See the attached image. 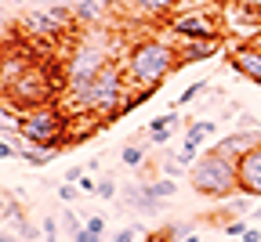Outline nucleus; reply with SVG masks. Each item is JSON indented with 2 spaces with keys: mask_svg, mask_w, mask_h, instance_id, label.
<instances>
[{
  "mask_svg": "<svg viewBox=\"0 0 261 242\" xmlns=\"http://www.w3.org/2000/svg\"><path fill=\"white\" fill-rule=\"evenodd\" d=\"M243 242H261V231H257V228H247V231H243Z\"/></svg>",
  "mask_w": 261,
  "mask_h": 242,
  "instance_id": "obj_35",
  "label": "nucleus"
},
{
  "mask_svg": "<svg viewBox=\"0 0 261 242\" xmlns=\"http://www.w3.org/2000/svg\"><path fill=\"white\" fill-rule=\"evenodd\" d=\"M145 188H149V195H152V199H160V202H167V199H174V195H178V181H171V177L145 181Z\"/></svg>",
  "mask_w": 261,
  "mask_h": 242,
  "instance_id": "obj_17",
  "label": "nucleus"
},
{
  "mask_svg": "<svg viewBox=\"0 0 261 242\" xmlns=\"http://www.w3.org/2000/svg\"><path fill=\"white\" fill-rule=\"evenodd\" d=\"M228 65H232V73H240L243 80L261 87V51L250 40H243V44H236L232 51H228Z\"/></svg>",
  "mask_w": 261,
  "mask_h": 242,
  "instance_id": "obj_11",
  "label": "nucleus"
},
{
  "mask_svg": "<svg viewBox=\"0 0 261 242\" xmlns=\"http://www.w3.org/2000/svg\"><path fill=\"white\" fill-rule=\"evenodd\" d=\"M221 51V40H181L178 47V62L181 65H192V62H207Z\"/></svg>",
  "mask_w": 261,
  "mask_h": 242,
  "instance_id": "obj_13",
  "label": "nucleus"
},
{
  "mask_svg": "<svg viewBox=\"0 0 261 242\" xmlns=\"http://www.w3.org/2000/svg\"><path fill=\"white\" fill-rule=\"evenodd\" d=\"M58 87H62V80L51 76V65H33L25 76H18L8 90H0V94L8 98L11 109L29 112V109H37V105H51V98H55Z\"/></svg>",
  "mask_w": 261,
  "mask_h": 242,
  "instance_id": "obj_6",
  "label": "nucleus"
},
{
  "mask_svg": "<svg viewBox=\"0 0 261 242\" xmlns=\"http://www.w3.org/2000/svg\"><path fill=\"white\" fill-rule=\"evenodd\" d=\"M62 228L69 231V238H73V235H76V231L84 228V221L76 217V210H69V206H65V210H62Z\"/></svg>",
  "mask_w": 261,
  "mask_h": 242,
  "instance_id": "obj_24",
  "label": "nucleus"
},
{
  "mask_svg": "<svg viewBox=\"0 0 261 242\" xmlns=\"http://www.w3.org/2000/svg\"><path fill=\"white\" fill-rule=\"evenodd\" d=\"M73 15H76V25H94V22H102L106 18V4L102 0H76L73 4Z\"/></svg>",
  "mask_w": 261,
  "mask_h": 242,
  "instance_id": "obj_15",
  "label": "nucleus"
},
{
  "mask_svg": "<svg viewBox=\"0 0 261 242\" xmlns=\"http://www.w3.org/2000/svg\"><path fill=\"white\" fill-rule=\"evenodd\" d=\"M8 159H22V145H18V141H4V137H0V163H8Z\"/></svg>",
  "mask_w": 261,
  "mask_h": 242,
  "instance_id": "obj_25",
  "label": "nucleus"
},
{
  "mask_svg": "<svg viewBox=\"0 0 261 242\" xmlns=\"http://www.w3.org/2000/svg\"><path fill=\"white\" fill-rule=\"evenodd\" d=\"M250 44H254V47H257V51H261V33H257V37H254V40H250Z\"/></svg>",
  "mask_w": 261,
  "mask_h": 242,
  "instance_id": "obj_39",
  "label": "nucleus"
},
{
  "mask_svg": "<svg viewBox=\"0 0 261 242\" xmlns=\"http://www.w3.org/2000/svg\"><path fill=\"white\" fill-rule=\"evenodd\" d=\"M178 4L181 0H130V11L142 18H167L171 11H181Z\"/></svg>",
  "mask_w": 261,
  "mask_h": 242,
  "instance_id": "obj_14",
  "label": "nucleus"
},
{
  "mask_svg": "<svg viewBox=\"0 0 261 242\" xmlns=\"http://www.w3.org/2000/svg\"><path fill=\"white\" fill-rule=\"evenodd\" d=\"M254 221H261V202H257V206H254V210L247 214V224H254Z\"/></svg>",
  "mask_w": 261,
  "mask_h": 242,
  "instance_id": "obj_36",
  "label": "nucleus"
},
{
  "mask_svg": "<svg viewBox=\"0 0 261 242\" xmlns=\"http://www.w3.org/2000/svg\"><path fill=\"white\" fill-rule=\"evenodd\" d=\"M80 192H84V188H80V185H69V181H62V185H58V199H62L65 206L76 202V199H80Z\"/></svg>",
  "mask_w": 261,
  "mask_h": 242,
  "instance_id": "obj_26",
  "label": "nucleus"
},
{
  "mask_svg": "<svg viewBox=\"0 0 261 242\" xmlns=\"http://www.w3.org/2000/svg\"><path fill=\"white\" fill-rule=\"evenodd\" d=\"M207 87H211L207 80H196V83H189V87H185V90H181V94L174 98V105H171V109H185V105H192V101L200 98V94H203Z\"/></svg>",
  "mask_w": 261,
  "mask_h": 242,
  "instance_id": "obj_19",
  "label": "nucleus"
},
{
  "mask_svg": "<svg viewBox=\"0 0 261 242\" xmlns=\"http://www.w3.org/2000/svg\"><path fill=\"white\" fill-rule=\"evenodd\" d=\"M221 15L228 25H236V33L243 29V40H254L261 33V4H254V0H228Z\"/></svg>",
  "mask_w": 261,
  "mask_h": 242,
  "instance_id": "obj_9",
  "label": "nucleus"
},
{
  "mask_svg": "<svg viewBox=\"0 0 261 242\" xmlns=\"http://www.w3.org/2000/svg\"><path fill=\"white\" fill-rule=\"evenodd\" d=\"M254 145H261V130H232V134L218 137L211 152H218V156H225V159L240 163V159H243Z\"/></svg>",
  "mask_w": 261,
  "mask_h": 242,
  "instance_id": "obj_10",
  "label": "nucleus"
},
{
  "mask_svg": "<svg viewBox=\"0 0 261 242\" xmlns=\"http://www.w3.org/2000/svg\"><path fill=\"white\" fill-rule=\"evenodd\" d=\"M113 62V54H109V44H106V37H84V40H76L73 44V51H69V58H65V87L69 90H76V87H87L102 69Z\"/></svg>",
  "mask_w": 261,
  "mask_h": 242,
  "instance_id": "obj_5",
  "label": "nucleus"
},
{
  "mask_svg": "<svg viewBox=\"0 0 261 242\" xmlns=\"http://www.w3.org/2000/svg\"><path fill=\"white\" fill-rule=\"evenodd\" d=\"M120 65H123V76H127L130 90H156L174 69H181L178 47L167 44V40H156V37L138 40L135 47L127 51V58Z\"/></svg>",
  "mask_w": 261,
  "mask_h": 242,
  "instance_id": "obj_1",
  "label": "nucleus"
},
{
  "mask_svg": "<svg viewBox=\"0 0 261 242\" xmlns=\"http://www.w3.org/2000/svg\"><path fill=\"white\" fill-rule=\"evenodd\" d=\"M18 25L29 33L33 40H58L62 33H69V29L76 25V15H73L69 4L55 0V4H47V8H29V11L18 18Z\"/></svg>",
  "mask_w": 261,
  "mask_h": 242,
  "instance_id": "obj_7",
  "label": "nucleus"
},
{
  "mask_svg": "<svg viewBox=\"0 0 261 242\" xmlns=\"http://www.w3.org/2000/svg\"><path fill=\"white\" fill-rule=\"evenodd\" d=\"M221 214H225V217H243V214H250V195L236 192V199H228V206H225Z\"/></svg>",
  "mask_w": 261,
  "mask_h": 242,
  "instance_id": "obj_21",
  "label": "nucleus"
},
{
  "mask_svg": "<svg viewBox=\"0 0 261 242\" xmlns=\"http://www.w3.org/2000/svg\"><path fill=\"white\" fill-rule=\"evenodd\" d=\"M189 185L196 195L203 199H214V202H225L240 192V181H236V163L225 159L218 152H203L189 166Z\"/></svg>",
  "mask_w": 261,
  "mask_h": 242,
  "instance_id": "obj_3",
  "label": "nucleus"
},
{
  "mask_svg": "<svg viewBox=\"0 0 261 242\" xmlns=\"http://www.w3.org/2000/svg\"><path fill=\"white\" fill-rule=\"evenodd\" d=\"M211 134H218V123H211V119H192V123L185 127V141H192V145H203Z\"/></svg>",
  "mask_w": 261,
  "mask_h": 242,
  "instance_id": "obj_16",
  "label": "nucleus"
},
{
  "mask_svg": "<svg viewBox=\"0 0 261 242\" xmlns=\"http://www.w3.org/2000/svg\"><path fill=\"white\" fill-rule=\"evenodd\" d=\"M127 90H130V87H127V76H123V65H120V62H109L87 87L69 90V98H73L76 109L102 116V127H109V123L116 119V112H120V101L127 98Z\"/></svg>",
  "mask_w": 261,
  "mask_h": 242,
  "instance_id": "obj_2",
  "label": "nucleus"
},
{
  "mask_svg": "<svg viewBox=\"0 0 261 242\" xmlns=\"http://www.w3.org/2000/svg\"><path fill=\"white\" fill-rule=\"evenodd\" d=\"M18 127H22V141H29L33 148L40 152H58L69 141V116H65L58 105H37L18 116Z\"/></svg>",
  "mask_w": 261,
  "mask_h": 242,
  "instance_id": "obj_4",
  "label": "nucleus"
},
{
  "mask_svg": "<svg viewBox=\"0 0 261 242\" xmlns=\"http://www.w3.org/2000/svg\"><path fill=\"white\" fill-rule=\"evenodd\" d=\"M22 159H25L29 166H44V163L55 159V152H40V148H37V152H22Z\"/></svg>",
  "mask_w": 261,
  "mask_h": 242,
  "instance_id": "obj_29",
  "label": "nucleus"
},
{
  "mask_svg": "<svg viewBox=\"0 0 261 242\" xmlns=\"http://www.w3.org/2000/svg\"><path fill=\"white\" fill-rule=\"evenodd\" d=\"M257 4H261V0H257Z\"/></svg>",
  "mask_w": 261,
  "mask_h": 242,
  "instance_id": "obj_40",
  "label": "nucleus"
},
{
  "mask_svg": "<svg viewBox=\"0 0 261 242\" xmlns=\"http://www.w3.org/2000/svg\"><path fill=\"white\" fill-rule=\"evenodd\" d=\"M171 156H174V159H178V163H181V166L189 170V166H192L196 159H200V145H192V141H181V148H174Z\"/></svg>",
  "mask_w": 261,
  "mask_h": 242,
  "instance_id": "obj_22",
  "label": "nucleus"
},
{
  "mask_svg": "<svg viewBox=\"0 0 261 242\" xmlns=\"http://www.w3.org/2000/svg\"><path fill=\"white\" fill-rule=\"evenodd\" d=\"M174 127H178V109L163 112V116H152V119H149V127H145V134H149V137H156V134H167V130H174Z\"/></svg>",
  "mask_w": 261,
  "mask_h": 242,
  "instance_id": "obj_18",
  "label": "nucleus"
},
{
  "mask_svg": "<svg viewBox=\"0 0 261 242\" xmlns=\"http://www.w3.org/2000/svg\"><path fill=\"white\" fill-rule=\"evenodd\" d=\"M181 174H185V166H181L174 156H167V159H163V177H171V181H174V177H181Z\"/></svg>",
  "mask_w": 261,
  "mask_h": 242,
  "instance_id": "obj_28",
  "label": "nucleus"
},
{
  "mask_svg": "<svg viewBox=\"0 0 261 242\" xmlns=\"http://www.w3.org/2000/svg\"><path fill=\"white\" fill-rule=\"evenodd\" d=\"M247 228H250V224H247V217H240V221H228V224H225V235H243Z\"/></svg>",
  "mask_w": 261,
  "mask_h": 242,
  "instance_id": "obj_31",
  "label": "nucleus"
},
{
  "mask_svg": "<svg viewBox=\"0 0 261 242\" xmlns=\"http://www.w3.org/2000/svg\"><path fill=\"white\" fill-rule=\"evenodd\" d=\"M138 235H145V228H142V224H127V228L113 231V238H109V242H138Z\"/></svg>",
  "mask_w": 261,
  "mask_h": 242,
  "instance_id": "obj_23",
  "label": "nucleus"
},
{
  "mask_svg": "<svg viewBox=\"0 0 261 242\" xmlns=\"http://www.w3.org/2000/svg\"><path fill=\"white\" fill-rule=\"evenodd\" d=\"M8 206H11V202H8V195H4V192H0V217H4V214H8Z\"/></svg>",
  "mask_w": 261,
  "mask_h": 242,
  "instance_id": "obj_38",
  "label": "nucleus"
},
{
  "mask_svg": "<svg viewBox=\"0 0 261 242\" xmlns=\"http://www.w3.org/2000/svg\"><path fill=\"white\" fill-rule=\"evenodd\" d=\"M44 242H58V221L44 217Z\"/></svg>",
  "mask_w": 261,
  "mask_h": 242,
  "instance_id": "obj_30",
  "label": "nucleus"
},
{
  "mask_svg": "<svg viewBox=\"0 0 261 242\" xmlns=\"http://www.w3.org/2000/svg\"><path fill=\"white\" fill-rule=\"evenodd\" d=\"M84 174H87V166H69V170H65V177H62V181H69V185H76V181H80Z\"/></svg>",
  "mask_w": 261,
  "mask_h": 242,
  "instance_id": "obj_32",
  "label": "nucleus"
},
{
  "mask_svg": "<svg viewBox=\"0 0 261 242\" xmlns=\"http://www.w3.org/2000/svg\"><path fill=\"white\" fill-rule=\"evenodd\" d=\"M116 192H120V188H116V181H113V177H102V181H98V188H94V195H98V199H116Z\"/></svg>",
  "mask_w": 261,
  "mask_h": 242,
  "instance_id": "obj_27",
  "label": "nucleus"
},
{
  "mask_svg": "<svg viewBox=\"0 0 261 242\" xmlns=\"http://www.w3.org/2000/svg\"><path fill=\"white\" fill-rule=\"evenodd\" d=\"M236 181L240 192L250 199H261V145H254L240 163H236Z\"/></svg>",
  "mask_w": 261,
  "mask_h": 242,
  "instance_id": "obj_12",
  "label": "nucleus"
},
{
  "mask_svg": "<svg viewBox=\"0 0 261 242\" xmlns=\"http://www.w3.org/2000/svg\"><path fill=\"white\" fill-rule=\"evenodd\" d=\"M167 29L178 40H221V25L207 11H181L167 22Z\"/></svg>",
  "mask_w": 261,
  "mask_h": 242,
  "instance_id": "obj_8",
  "label": "nucleus"
},
{
  "mask_svg": "<svg viewBox=\"0 0 261 242\" xmlns=\"http://www.w3.org/2000/svg\"><path fill=\"white\" fill-rule=\"evenodd\" d=\"M73 242H102V235H94L91 228H80V231L73 235Z\"/></svg>",
  "mask_w": 261,
  "mask_h": 242,
  "instance_id": "obj_33",
  "label": "nucleus"
},
{
  "mask_svg": "<svg viewBox=\"0 0 261 242\" xmlns=\"http://www.w3.org/2000/svg\"><path fill=\"white\" fill-rule=\"evenodd\" d=\"M174 242H200V235H196V231H189V235H178Z\"/></svg>",
  "mask_w": 261,
  "mask_h": 242,
  "instance_id": "obj_37",
  "label": "nucleus"
},
{
  "mask_svg": "<svg viewBox=\"0 0 261 242\" xmlns=\"http://www.w3.org/2000/svg\"><path fill=\"white\" fill-rule=\"evenodd\" d=\"M84 228H91L94 235H106V221H102V217H87V221H84Z\"/></svg>",
  "mask_w": 261,
  "mask_h": 242,
  "instance_id": "obj_34",
  "label": "nucleus"
},
{
  "mask_svg": "<svg viewBox=\"0 0 261 242\" xmlns=\"http://www.w3.org/2000/svg\"><path fill=\"white\" fill-rule=\"evenodd\" d=\"M120 163H123V166H142V163H145V145H142V141L123 145V148H120Z\"/></svg>",
  "mask_w": 261,
  "mask_h": 242,
  "instance_id": "obj_20",
  "label": "nucleus"
}]
</instances>
